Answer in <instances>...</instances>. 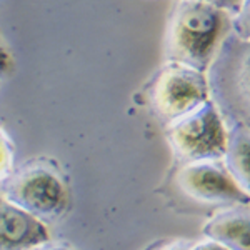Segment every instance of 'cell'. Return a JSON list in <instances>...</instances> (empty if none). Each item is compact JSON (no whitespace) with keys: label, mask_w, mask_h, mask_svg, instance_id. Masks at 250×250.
Here are the masks:
<instances>
[{"label":"cell","mask_w":250,"mask_h":250,"mask_svg":"<svg viewBox=\"0 0 250 250\" xmlns=\"http://www.w3.org/2000/svg\"><path fill=\"white\" fill-rule=\"evenodd\" d=\"M202 235L227 250H250V205L219 208L204 224Z\"/></svg>","instance_id":"8"},{"label":"cell","mask_w":250,"mask_h":250,"mask_svg":"<svg viewBox=\"0 0 250 250\" xmlns=\"http://www.w3.org/2000/svg\"><path fill=\"white\" fill-rule=\"evenodd\" d=\"M145 250H192V245L185 239H162L148 245Z\"/></svg>","instance_id":"12"},{"label":"cell","mask_w":250,"mask_h":250,"mask_svg":"<svg viewBox=\"0 0 250 250\" xmlns=\"http://www.w3.org/2000/svg\"><path fill=\"white\" fill-rule=\"evenodd\" d=\"M173 185L188 200L220 208L250 205V197L237 185L224 160H200L177 165Z\"/></svg>","instance_id":"6"},{"label":"cell","mask_w":250,"mask_h":250,"mask_svg":"<svg viewBox=\"0 0 250 250\" xmlns=\"http://www.w3.org/2000/svg\"><path fill=\"white\" fill-rule=\"evenodd\" d=\"M48 239L42 220L0 197V250H30Z\"/></svg>","instance_id":"7"},{"label":"cell","mask_w":250,"mask_h":250,"mask_svg":"<svg viewBox=\"0 0 250 250\" xmlns=\"http://www.w3.org/2000/svg\"><path fill=\"white\" fill-rule=\"evenodd\" d=\"M232 32L242 39H250V0H242L239 12L232 17Z\"/></svg>","instance_id":"10"},{"label":"cell","mask_w":250,"mask_h":250,"mask_svg":"<svg viewBox=\"0 0 250 250\" xmlns=\"http://www.w3.org/2000/svg\"><path fill=\"white\" fill-rule=\"evenodd\" d=\"M12 68H14L12 57L9 55V52L5 50V47L0 43V79L7 77L12 72Z\"/></svg>","instance_id":"14"},{"label":"cell","mask_w":250,"mask_h":250,"mask_svg":"<svg viewBox=\"0 0 250 250\" xmlns=\"http://www.w3.org/2000/svg\"><path fill=\"white\" fill-rule=\"evenodd\" d=\"M2 197L43 224L59 220L68 207V190L62 175L45 164L27 165L12 175L3 185Z\"/></svg>","instance_id":"4"},{"label":"cell","mask_w":250,"mask_h":250,"mask_svg":"<svg viewBox=\"0 0 250 250\" xmlns=\"http://www.w3.org/2000/svg\"><path fill=\"white\" fill-rule=\"evenodd\" d=\"M200 2H205V3H208V5H213V7H217V9L227 12L232 17L239 12L242 5V0H200Z\"/></svg>","instance_id":"13"},{"label":"cell","mask_w":250,"mask_h":250,"mask_svg":"<svg viewBox=\"0 0 250 250\" xmlns=\"http://www.w3.org/2000/svg\"><path fill=\"white\" fill-rule=\"evenodd\" d=\"M232 32V15L200 0H173L164 30L162 59L207 74Z\"/></svg>","instance_id":"1"},{"label":"cell","mask_w":250,"mask_h":250,"mask_svg":"<svg viewBox=\"0 0 250 250\" xmlns=\"http://www.w3.org/2000/svg\"><path fill=\"white\" fill-rule=\"evenodd\" d=\"M30 250H74V249L65 247V245H55V244H48V242H45V244L37 245V247H34Z\"/></svg>","instance_id":"16"},{"label":"cell","mask_w":250,"mask_h":250,"mask_svg":"<svg viewBox=\"0 0 250 250\" xmlns=\"http://www.w3.org/2000/svg\"><path fill=\"white\" fill-rule=\"evenodd\" d=\"M208 99L207 74L175 62H164L147 87L148 105L165 125Z\"/></svg>","instance_id":"5"},{"label":"cell","mask_w":250,"mask_h":250,"mask_svg":"<svg viewBox=\"0 0 250 250\" xmlns=\"http://www.w3.org/2000/svg\"><path fill=\"white\" fill-rule=\"evenodd\" d=\"M12 157H14V152H12L10 140L7 139L5 132L0 128V180L9 177L12 170Z\"/></svg>","instance_id":"11"},{"label":"cell","mask_w":250,"mask_h":250,"mask_svg":"<svg viewBox=\"0 0 250 250\" xmlns=\"http://www.w3.org/2000/svg\"><path fill=\"white\" fill-rule=\"evenodd\" d=\"M210 99L225 125L250 127V39L227 35L207 70Z\"/></svg>","instance_id":"2"},{"label":"cell","mask_w":250,"mask_h":250,"mask_svg":"<svg viewBox=\"0 0 250 250\" xmlns=\"http://www.w3.org/2000/svg\"><path fill=\"white\" fill-rule=\"evenodd\" d=\"M224 164L237 185L250 197V127L229 125Z\"/></svg>","instance_id":"9"},{"label":"cell","mask_w":250,"mask_h":250,"mask_svg":"<svg viewBox=\"0 0 250 250\" xmlns=\"http://www.w3.org/2000/svg\"><path fill=\"white\" fill-rule=\"evenodd\" d=\"M165 137L177 165L222 160L227 147V125L208 99L165 125Z\"/></svg>","instance_id":"3"},{"label":"cell","mask_w":250,"mask_h":250,"mask_svg":"<svg viewBox=\"0 0 250 250\" xmlns=\"http://www.w3.org/2000/svg\"><path fill=\"white\" fill-rule=\"evenodd\" d=\"M192 250H227V249H225L224 245H220L219 242L205 239V240H200V242H197V244H193Z\"/></svg>","instance_id":"15"}]
</instances>
